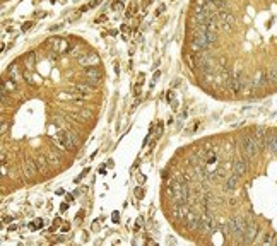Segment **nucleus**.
Returning <instances> with one entry per match:
<instances>
[{"label":"nucleus","instance_id":"nucleus-29","mask_svg":"<svg viewBox=\"0 0 277 246\" xmlns=\"http://www.w3.org/2000/svg\"><path fill=\"white\" fill-rule=\"evenodd\" d=\"M7 166H5V162H2V174H4V176H7Z\"/></svg>","mask_w":277,"mask_h":246},{"label":"nucleus","instance_id":"nucleus-26","mask_svg":"<svg viewBox=\"0 0 277 246\" xmlns=\"http://www.w3.org/2000/svg\"><path fill=\"white\" fill-rule=\"evenodd\" d=\"M31 27H33V22H24L22 24V31H29Z\"/></svg>","mask_w":277,"mask_h":246},{"label":"nucleus","instance_id":"nucleus-12","mask_svg":"<svg viewBox=\"0 0 277 246\" xmlns=\"http://www.w3.org/2000/svg\"><path fill=\"white\" fill-rule=\"evenodd\" d=\"M246 161L248 159H236L233 162V174L236 176H243L246 173Z\"/></svg>","mask_w":277,"mask_h":246},{"label":"nucleus","instance_id":"nucleus-20","mask_svg":"<svg viewBox=\"0 0 277 246\" xmlns=\"http://www.w3.org/2000/svg\"><path fill=\"white\" fill-rule=\"evenodd\" d=\"M267 81H269V82H275V84H277V67H272V69L267 72Z\"/></svg>","mask_w":277,"mask_h":246},{"label":"nucleus","instance_id":"nucleus-28","mask_svg":"<svg viewBox=\"0 0 277 246\" xmlns=\"http://www.w3.org/2000/svg\"><path fill=\"white\" fill-rule=\"evenodd\" d=\"M159 75H161V72H156V73H154V77H152V82H151V85H154V84H156V81H157V79H159Z\"/></svg>","mask_w":277,"mask_h":246},{"label":"nucleus","instance_id":"nucleus-11","mask_svg":"<svg viewBox=\"0 0 277 246\" xmlns=\"http://www.w3.org/2000/svg\"><path fill=\"white\" fill-rule=\"evenodd\" d=\"M36 171H38L36 161H26L22 164V173H24L26 178H34L36 176Z\"/></svg>","mask_w":277,"mask_h":246},{"label":"nucleus","instance_id":"nucleus-24","mask_svg":"<svg viewBox=\"0 0 277 246\" xmlns=\"http://www.w3.org/2000/svg\"><path fill=\"white\" fill-rule=\"evenodd\" d=\"M123 9V4L122 2H118V0H116V2H115L113 4V10H122Z\"/></svg>","mask_w":277,"mask_h":246},{"label":"nucleus","instance_id":"nucleus-14","mask_svg":"<svg viewBox=\"0 0 277 246\" xmlns=\"http://www.w3.org/2000/svg\"><path fill=\"white\" fill-rule=\"evenodd\" d=\"M65 144L69 149H74V147H77L79 144V135L75 132H70V130H67V139H65Z\"/></svg>","mask_w":277,"mask_h":246},{"label":"nucleus","instance_id":"nucleus-33","mask_svg":"<svg viewBox=\"0 0 277 246\" xmlns=\"http://www.w3.org/2000/svg\"><path fill=\"white\" fill-rule=\"evenodd\" d=\"M69 229H70V224H63L62 226V232H67Z\"/></svg>","mask_w":277,"mask_h":246},{"label":"nucleus","instance_id":"nucleus-35","mask_svg":"<svg viewBox=\"0 0 277 246\" xmlns=\"http://www.w3.org/2000/svg\"><path fill=\"white\" fill-rule=\"evenodd\" d=\"M65 193V190H63V188H58V190H57V195H63Z\"/></svg>","mask_w":277,"mask_h":246},{"label":"nucleus","instance_id":"nucleus-13","mask_svg":"<svg viewBox=\"0 0 277 246\" xmlns=\"http://www.w3.org/2000/svg\"><path fill=\"white\" fill-rule=\"evenodd\" d=\"M36 166H38V171H40L41 174H44L46 171H48V166H50V161H48V157L46 156H38L36 159Z\"/></svg>","mask_w":277,"mask_h":246},{"label":"nucleus","instance_id":"nucleus-1","mask_svg":"<svg viewBox=\"0 0 277 246\" xmlns=\"http://www.w3.org/2000/svg\"><path fill=\"white\" fill-rule=\"evenodd\" d=\"M240 145L241 151L245 154V159H253L260 151L263 149V139H258V137H241L240 139Z\"/></svg>","mask_w":277,"mask_h":246},{"label":"nucleus","instance_id":"nucleus-19","mask_svg":"<svg viewBox=\"0 0 277 246\" xmlns=\"http://www.w3.org/2000/svg\"><path fill=\"white\" fill-rule=\"evenodd\" d=\"M48 161H50V164L58 166L60 162H62V159H60V156L57 154V152H50V154H48Z\"/></svg>","mask_w":277,"mask_h":246},{"label":"nucleus","instance_id":"nucleus-15","mask_svg":"<svg viewBox=\"0 0 277 246\" xmlns=\"http://www.w3.org/2000/svg\"><path fill=\"white\" fill-rule=\"evenodd\" d=\"M238 180H240V176H236V174H233V176H228L226 178V183H224V188L226 190H234V188L238 186Z\"/></svg>","mask_w":277,"mask_h":246},{"label":"nucleus","instance_id":"nucleus-3","mask_svg":"<svg viewBox=\"0 0 277 246\" xmlns=\"http://www.w3.org/2000/svg\"><path fill=\"white\" fill-rule=\"evenodd\" d=\"M44 46L48 48V50H52V52H55V53L70 52V46H69L67 41L62 40V38H52V40H48L46 43H44Z\"/></svg>","mask_w":277,"mask_h":246},{"label":"nucleus","instance_id":"nucleus-34","mask_svg":"<svg viewBox=\"0 0 277 246\" xmlns=\"http://www.w3.org/2000/svg\"><path fill=\"white\" fill-rule=\"evenodd\" d=\"M99 4H101V0H94V2L89 5V7H96V5H99Z\"/></svg>","mask_w":277,"mask_h":246},{"label":"nucleus","instance_id":"nucleus-25","mask_svg":"<svg viewBox=\"0 0 277 246\" xmlns=\"http://www.w3.org/2000/svg\"><path fill=\"white\" fill-rule=\"evenodd\" d=\"M164 10H166V5H164V4H161V5H159V7H157V9H156V14L159 15V14H163Z\"/></svg>","mask_w":277,"mask_h":246},{"label":"nucleus","instance_id":"nucleus-10","mask_svg":"<svg viewBox=\"0 0 277 246\" xmlns=\"http://www.w3.org/2000/svg\"><path fill=\"white\" fill-rule=\"evenodd\" d=\"M9 77L10 79H14L15 82H22V79H24V72H22L21 69H19V65L17 63H10V65H9Z\"/></svg>","mask_w":277,"mask_h":246},{"label":"nucleus","instance_id":"nucleus-23","mask_svg":"<svg viewBox=\"0 0 277 246\" xmlns=\"http://www.w3.org/2000/svg\"><path fill=\"white\" fill-rule=\"evenodd\" d=\"M89 171H91V169H89V168H86V169H84V171H82V173H81V174H79V176H77V178H75V183H79V181H81V180H82V178H84V176H86V174H87V173H89Z\"/></svg>","mask_w":277,"mask_h":246},{"label":"nucleus","instance_id":"nucleus-21","mask_svg":"<svg viewBox=\"0 0 277 246\" xmlns=\"http://www.w3.org/2000/svg\"><path fill=\"white\" fill-rule=\"evenodd\" d=\"M63 123H65V120H62V118H55L53 120V125H55V128H63Z\"/></svg>","mask_w":277,"mask_h":246},{"label":"nucleus","instance_id":"nucleus-27","mask_svg":"<svg viewBox=\"0 0 277 246\" xmlns=\"http://www.w3.org/2000/svg\"><path fill=\"white\" fill-rule=\"evenodd\" d=\"M111 220H113V222H118V220H120V214L118 212H113V214H111Z\"/></svg>","mask_w":277,"mask_h":246},{"label":"nucleus","instance_id":"nucleus-39","mask_svg":"<svg viewBox=\"0 0 277 246\" xmlns=\"http://www.w3.org/2000/svg\"><path fill=\"white\" fill-rule=\"evenodd\" d=\"M5 130H7V125H5V123H2V133H5Z\"/></svg>","mask_w":277,"mask_h":246},{"label":"nucleus","instance_id":"nucleus-36","mask_svg":"<svg viewBox=\"0 0 277 246\" xmlns=\"http://www.w3.org/2000/svg\"><path fill=\"white\" fill-rule=\"evenodd\" d=\"M44 15H46V14H44V12H38V19H43Z\"/></svg>","mask_w":277,"mask_h":246},{"label":"nucleus","instance_id":"nucleus-2","mask_svg":"<svg viewBox=\"0 0 277 246\" xmlns=\"http://www.w3.org/2000/svg\"><path fill=\"white\" fill-rule=\"evenodd\" d=\"M212 46V43L209 41V38L205 36V33H200V31L193 29L192 34V41H190V48H192L195 53H200L204 50H209Z\"/></svg>","mask_w":277,"mask_h":246},{"label":"nucleus","instance_id":"nucleus-38","mask_svg":"<svg viewBox=\"0 0 277 246\" xmlns=\"http://www.w3.org/2000/svg\"><path fill=\"white\" fill-rule=\"evenodd\" d=\"M15 229H17V226H14V224L9 226V231H15Z\"/></svg>","mask_w":277,"mask_h":246},{"label":"nucleus","instance_id":"nucleus-32","mask_svg":"<svg viewBox=\"0 0 277 246\" xmlns=\"http://www.w3.org/2000/svg\"><path fill=\"white\" fill-rule=\"evenodd\" d=\"M4 222H5V224H9V222H12V217H10V215H4Z\"/></svg>","mask_w":277,"mask_h":246},{"label":"nucleus","instance_id":"nucleus-17","mask_svg":"<svg viewBox=\"0 0 277 246\" xmlns=\"http://www.w3.org/2000/svg\"><path fill=\"white\" fill-rule=\"evenodd\" d=\"M2 85H4V87L7 89L9 92H12V91H15V89H17V82H15L14 79H10V77H9V79H5V81H4V84H2Z\"/></svg>","mask_w":277,"mask_h":246},{"label":"nucleus","instance_id":"nucleus-22","mask_svg":"<svg viewBox=\"0 0 277 246\" xmlns=\"http://www.w3.org/2000/svg\"><path fill=\"white\" fill-rule=\"evenodd\" d=\"M135 197H137L139 200H141V198H144V190H142L141 186H137V188H135Z\"/></svg>","mask_w":277,"mask_h":246},{"label":"nucleus","instance_id":"nucleus-5","mask_svg":"<svg viewBox=\"0 0 277 246\" xmlns=\"http://www.w3.org/2000/svg\"><path fill=\"white\" fill-rule=\"evenodd\" d=\"M70 92H74V94L77 96V99H86V98H89V94H91V84L84 82V84L72 85Z\"/></svg>","mask_w":277,"mask_h":246},{"label":"nucleus","instance_id":"nucleus-31","mask_svg":"<svg viewBox=\"0 0 277 246\" xmlns=\"http://www.w3.org/2000/svg\"><path fill=\"white\" fill-rule=\"evenodd\" d=\"M67 209H69V203H65V202H63L62 205H60V210H62V212H65Z\"/></svg>","mask_w":277,"mask_h":246},{"label":"nucleus","instance_id":"nucleus-37","mask_svg":"<svg viewBox=\"0 0 277 246\" xmlns=\"http://www.w3.org/2000/svg\"><path fill=\"white\" fill-rule=\"evenodd\" d=\"M41 226H43V222H41V220H38L36 224H34V227H41Z\"/></svg>","mask_w":277,"mask_h":246},{"label":"nucleus","instance_id":"nucleus-6","mask_svg":"<svg viewBox=\"0 0 277 246\" xmlns=\"http://www.w3.org/2000/svg\"><path fill=\"white\" fill-rule=\"evenodd\" d=\"M263 149L270 154H277V135L275 133H267L263 139Z\"/></svg>","mask_w":277,"mask_h":246},{"label":"nucleus","instance_id":"nucleus-30","mask_svg":"<svg viewBox=\"0 0 277 246\" xmlns=\"http://www.w3.org/2000/svg\"><path fill=\"white\" fill-rule=\"evenodd\" d=\"M137 181H139V183H141V185H142V183H144V181H145V178H144V174H139V176H137Z\"/></svg>","mask_w":277,"mask_h":246},{"label":"nucleus","instance_id":"nucleus-18","mask_svg":"<svg viewBox=\"0 0 277 246\" xmlns=\"http://www.w3.org/2000/svg\"><path fill=\"white\" fill-rule=\"evenodd\" d=\"M91 116H92V111L91 110H87V108H81V110H79V121H86V120H89Z\"/></svg>","mask_w":277,"mask_h":246},{"label":"nucleus","instance_id":"nucleus-9","mask_svg":"<svg viewBox=\"0 0 277 246\" xmlns=\"http://www.w3.org/2000/svg\"><path fill=\"white\" fill-rule=\"evenodd\" d=\"M257 234H258L257 224H248L246 231H245V234H243V243H255Z\"/></svg>","mask_w":277,"mask_h":246},{"label":"nucleus","instance_id":"nucleus-16","mask_svg":"<svg viewBox=\"0 0 277 246\" xmlns=\"http://www.w3.org/2000/svg\"><path fill=\"white\" fill-rule=\"evenodd\" d=\"M24 67H26V70H31L33 72L34 67H36V58H34V55H29L24 58Z\"/></svg>","mask_w":277,"mask_h":246},{"label":"nucleus","instance_id":"nucleus-7","mask_svg":"<svg viewBox=\"0 0 277 246\" xmlns=\"http://www.w3.org/2000/svg\"><path fill=\"white\" fill-rule=\"evenodd\" d=\"M84 73H86V77H87V84H92V85H96L101 79V73L96 67H86Z\"/></svg>","mask_w":277,"mask_h":246},{"label":"nucleus","instance_id":"nucleus-8","mask_svg":"<svg viewBox=\"0 0 277 246\" xmlns=\"http://www.w3.org/2000/svg\"><path fill=\"white\" fill-rule=\"evenodd\" d=\"M267 82H269V81H267V73L263 72V70H257L250 84H251V87H253V89H257V87H262V85H265Z\"/></svg>","mask_w":277,"mask_h":246},{"label":"nucleus","instance_id":"nucleus-4","mask_svg":"<svg viewBox=\"0 0 277 246\" xmlns=\"http://www.w3.org/2000/svg\"><path fill=\"white\" fill-rule=\"evenodd\" d=\"M77 62L81 67H98L99 65V56L94 55V53H84L77 58Z\"/></svg>","mask_w":277,"mask_h":246}]
</instances>
